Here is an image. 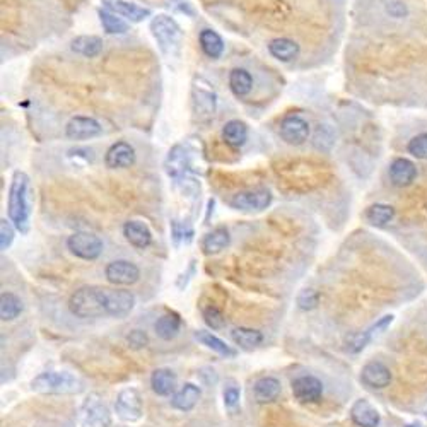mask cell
Listing matches in <instances>:
<instances>
[{
	"label": "cell",
	"mask_w": 427,
	"mask_h": 427,
	"mask_svg": "<svg viewBox=\"0 0 427 427\" xmlns=\"http://www.w3.org/2000/svg\"><path fill=\"white\" fill-rule=\"evenodd\" d=\"M117 416L125 422H135L142 417V397L135 388L122 390L115 404Z\"/></svg>",
	"instance_id": "ba28073f"
},
{
	"label": "cell",
	"mask_w": 427,
	"mask_h": 427,
	"mask_svg": "<svg viewBox=\"0 0 427 427\" xmlns=\"http://www.w3.org/2000/svg\"><path fill=\"white\" fill-rule=\"evenodd\" d=\"M387 11L390 16H393V18H397V19L407 16V7H405V4H402L400 0H392V2H388Z\"/></svg>",
	"instance_id": "ee69618b"
},
{
	"label": "cell",
	"mask_w": 427,
	"mask_h": 427,
	"mask_svg": "<svg viewBox=\"0 0 427 427\" xmlns=\"http://www.w3.org/2000/svg\"><path fill=\"white\" fill-rule=\"evenodd\" d=\"M81 421L84 427H108L112 419H110L106 405L98 398V395H91L82 405Z\"/></svg>",
	"instance_id": "8fae6325"
},
{
	"label": "cell",
	"mask_w": 427,
	"mask_h": 427,
	"mask_svg": "<svg viewBox=\"0 0 427 427\" xmlns=\"http://www.w3.org/2000/svg\"><path fill=\"white\" fill-rule=\"evenodd\" d=\"M67 248L71 250L72 255H76L81 260H96L103 253V241L91 233H74L69 236Z\"/></svg>",
	"instance_id": "8992f818"
},
{
	"label": "cell",
	"mask_w": 427,
	"mask_h": 427,
	"mask_svg": "<svg viewBox=\"0 0 427 427\" xmlns=\"http://www.w3.org/2000/svg\"><path fill=\"white\" fill-rule=\"evenodd\" d=\"M361 381L368 388L383 390L392 383V373L380 361H369L366 366L363 368V371H361Z\"/></svg>",
	"instance_id": "5bb4252c"
},
{
	"label": "cell",
	"mask_w": 427,
	"mask_h": 427,
	"mask_svg": "<svg viewBox=\"0 0 427 427\" xmlns=\"http://www.w3.org/2000/svg\"><path fill=\"white\" fill-rule=\"evenodd\" d=\"M72 52L79 53L82 57L94 59L103 52V40L98 36H77L71 43Z\"/></svg>",
	"instance_id": "83f0119b"
},
{
	"label": "cell",
	"mask_w": 427,
	"mask_h": 427,
	"mask_svg": "<svg viewBox=\"0 0 427 427\" xmlns=\"http://www.w3.org/2000/svg\"><path fill=\"white\" fill-rule=\"evenodd\" d=\"M223 139L228 146L241 147L248 141V127L241 120H229L223 127Z\"/></svg>",
	"instance_id": "484cf974"
},
{
	"label": "cell",
	"mask_w": 427,
	"mask_h": 427,
	"mask_svg": "<svg viewBox=\"0 0 427 427\" xmlns=\"http://www.w3.org/2000/svg\"><path fill=\"white\" fill-rule=\"evenodd\" d=\"M135 163V151L129 142H117L106 151L105 164L110 170H120V168H130Z\"/></svg>",
	"instance_id": "e0dca14e"
},
{
	"label": "cell",
	"mask_w": 427,
	"mask_h": 427,
	"mask_svg": "<svg viewBox=\"0 0 427 427\" xmlns=\"http://www.w3.org/2000/svg\"><path fill=\"white\" fill-rule=\"evenodd\" d=\"M253 395L258 404H269V402L277 400L281 395V381L277 378H260L257 383L253 385Z\"/></svg>",
	"instance_id": "44dd1931"
},
{
	"label": "cell",
	"mask_w": 427,
	"mask_h": 427,
	"mask_svg": "<svg viewBox=\"0 0 427 427\" xmlns=\"http://www.w3.org/2000/svg\"><path fill=\"white\" fill-rule=\"evenodd\" d=\"M204 320L209 327L214 328V330H219L226 325V318L223 315V311H219L217 308L209 306L204 310Z\"/></svg>",
	"instance_id": "74e56055"
},
{
	"label": "cell",
	"mask_w": 427,
	"mask_h": 427,
	"mask_svg": "<svg viewBox=\"0 0 427 427\" xmlns=\"http://www.w3.org/2000/svg\"><path fill=\"white\" fill-rule=\"evenodd\" d=\"M269 52L274 59L291 62L299 55V45L289 38H275L269 43Z\"/></svg>",
	"instance_id": "cb8c5ba5"
},
{
	"label": "cell",
	"mask_w": 427,
	"mask_h": 427,
	"mask_svg": "<svg viewBox=\"0 0 427 427\" xmlns=\"http://www.w3.org/2000/svg\"><path fill=\"white\" fill-rule=\"evenodd\" d=\"M229 241H231V236H229L228 229L216 228L214 231H211L207 236L204 238L202 250L205 255H216V253L223 252L226 246L229 245Z\"/></svg>",
	"instance_id": "f1b7e54d"
},
{
	"label": "cell",
	"mask_w": 427,
	"mask_h": 427,
	"mask_svg": "<svg viewBox=\"0 0 427 427\" xmlns=\"http://www.w3.org/2000/svg\"><path fill=\"white\" fill-rule=\"evenodd\" d=\"M9 219L19 233L30 231V178L24 171H16L12 175L9 188Z\"/></svg>",
	"instance_id": "7a4b0ae2"
},
{
	"label": "cell",
	"mask_w": 427,
	"mask_h": 427,
	"mask_svg": "<svg viewBox=\"0 0 427 427\" xmlns=\"http://www.w3.org/2000/svg\"><path fill=\"white\" fill-rule=\"evenodd\" d=\"M23 311V303L16 294L12 293H2L0 296V318L4 322H9V320L18 318Z\"/></svg>",
	"instance_id": "836d02e7"
},
{
	"label": "cell",
	"mask_w": 427,
	"mask_h": 427,
	"mask_svg": "<svg viewBox=\"0 0 427 427\" xmlns=\"http://www.w3.org/2000/svg\"><path fill=\"white\" fill-rule=\"evenodd\" d=\"M393 217H395V209L387 204H375L366 211L368 223L376 226V228H383V226L392 223Z\"/></svg>",
	"instance_id": "1f68e13d"
},
{
	"label": "cell",
	"mask_w": 427,
	"mask_h": 427,
	"mask_svg": "<svg viewBox=\"0 0 427 427\" xmlns=\"http://www.w3.org/2000/svg\"><path fill=\"white\" fill-rule=\"evenodd\" d=\"M31 390L43 395H69L79 393L82 383L67 371H47L31 381Z\"/></svg>",
	"instance_id": "3957f363"
},
{
	"label": "cell",
	"mask_w": 427,
	"mask_h": 427,
	"mask_svg": "<svg viewBox=\"0 0 427 427\" xmlns=\"http://www.w3.org/2000/svg\"><path fill=\"white\" fill-rule=\"evenodd\" d=\"M318 301H320V296L313 289L301 291V293H299V296H298V306L301 308V310H306V311L316 308Z\"/></svg>",
	"instance_id": "f35d334b"
},
{
	"label": "cell",
	"mask_w": 427,
	"mask_h": 427,
	"mask_svg": "<svg viewBox=\"0 0 427 427\" xmlns=\"http://www.w3.org/2000/svg\"><path fill=\"white\" fill-rule=\"evenodd\" d=\"M12 226L14 224H11L7 219L0 221V248H2V252H6L14 241V228Z\"/></svg>",
	"instance_id": "ab89813d"
},
{
	"label": "cell",
	"mask_w": 427,
	"mask_h": 427,
	"mask_svg": "<svg viewBox=\"0 0 427 427\" xmlns=\"http://www.w3.org/2000/svg\"><path fill=\"white\" fill-rule=\"evenodd\" d=\"M171 231H173V240L175 243L178 245L180 241H185V238H187V241L192 240V234H194V231H192L190 228H187V226H182L178 223V221H173V224H171Z\"/></svg>",
	"instance_id": "60d3db41"
},
{
	"label": "cell",
	"mask_w": 427,
	"mask_h": 427,
	"mask_svg": "<svg viewBox=\"0 0 427 427\" xmlns=\"http://www.w3.org/2000/svg\"><path fill=\"white\" fill-rule=\"evenodd\" d=\"M407 149L414 158L427 159V134H419L416 137H412Z\"/></svg>",
	"instance_id": "d590c367"
},
{
	"label": "cell",
	"mask_w": 427,
	"mask_h": 427,
	"mask_svg": "<svg viewBox=\"0 0 427 427\" xmlns=\"http://www.w3.org/2000/svg\"><path fill=\"white\" fill-rule=\"evenodd\" d=\"M200 398V388L194 383H185L178 392H175L173 398H171V405L176 410H182V412H188L197 405Z\"/></svg>",
	"instance_id": "7402d4cb"
},
{
	"label": "cell",
	"mask_w": 427,
	"mask_h": 427,
	"mask_svg": "<svg viewBox=\"0 0 427 427\" xmlns=\"http://www.w3.org/2000/svg\"><path fill=\"white\" fill-rule=\"evenodd\" d=\"M98 14H100L103 28H105V31L108 33V35H123V33L129 31V24H127L122 18H118L117 14H113L112 11L100 9L98 11Z\"/></svg>",
	"instance_id": "e575fe53"
},
{
	"label": "cell",
	"mask_w": 427,
	"mask_h": 427,
	"mask_svg": "<svg viewBox=\"0 0 427 427\" xmlns=\"http://www.w3.org/2000/svg\"><path fill=\"white\" fill-rule=\"evenodd\" d=\"M123 236L127 238L130 245L139 250H146L147 246L153 243V233L147 228V224L141 221H129L123 226Z\"/></svg>",
	"instance_id": "d6986e66"
},
{
	"label": "cell",
	"mask_w": 427,
	"mask_h": 427,
	"mask_svg": "<svg viewBox=\"0 0 427 427\" xmlns=\"http://www.w3.org/2000/svg\"><path fill=\"white\" fill-rule=\"evenodd\" d=\"M231 339L234 340L236 346L245 349V351H252V349L260 346V344L264 342V335H262V332L253 330V328H243V327L234 328L231 332Z\"/></svg>",
	"instance_id": "f546056e"
},
{
	"label": "cell",
	"mask_w": 427,
	"mask_h": 427,
	"mask_svg": "<svg viewBox=\"0 0 427 427\" xmlns=\"http://www.w3.org/2000/svg\"><path fill=\"white\" fill-rule=\"evenodd\" d=\"M195 339L199 340L202 346L211 349V351H214V352H217V354H221L224 357H234V356H236V351H234V349L226 346L224 340H221L219 337L212 335L211 332H204V330L197 332Z\"/></svg>",
	"instance_id": "d6a6232c"
},
{
	"label": "cell",
	"mask_w": 427,
	"mask_h": 427,
	"mask_svg": "<svg viewBox=\"0 0 427 427\" xmlns=\"http://www.w3.org/2000/svg\"><path fill=\"white\" fill-rule=\"evenodd\" d=\"M101 132L100 123L89 117H74L65 127V135L72 141H88V139L98 137Z\"/></svg>",
	"instance_id": "4fadbf2b"
},
{
	"label": "cell",
	"mask_w": 427,
	"mask_h": 427,
	"mask_svg": "<svg viewBox=\"0 0 427 427\" xmlns=\"http://www.w3.org/2000/svg\"><path fill=\"white\" fill-rule=\"evenodd\" d=\"M351 419L359 427H378L380 426V412L369 404L368 400H357L351 407Z\"/></svg>",
	"instance_id": "ffe728a7"
},
{
	"label": "cell",
	"mask_w": 427,
	"mask_h": 427,
	"mask_svg": "<svg viewBox=\"0 0 427 427\" xmlns=\"http://www.w3.org/2000/svg\"><path fill=\"white\" fill-rule=\"evenodd\" d=\"M293 393L301 404H313L323 395V383L315 376H299L293 381Z\"/></svg>",
	"instance_id": "7c38bea8"
},
{
	"label": "cell",
	"mask_w": 427,
	"mask_h": 427,
	"mask_svg": "<svg viewBox=\"0 0 427 427\" xmlns=\"http://www.w3.org/2000/svg\"><path fill=\"white\" fill-rule=\"evenodd\" d=\"M371 339H373V334L369 330L363 332V334L351 335L347 339V351L354 352V354H356V352H361L364 347L368 346L369 340H371Z\"/></svg>",
	"instance_id": "8d00e7d4"
},
{
	"label": "cell",
	"mask_w": 427,
	"mask_h": 427,
	"mask_svg": "<svg viewBox=\"0 0 427 427\" xmlns=\"http://www.w3.org/2000/svg\"><path fill=\"white\" fill-rule=\"evenodd\" d=\"M199 41H200V48H202V52L209 57V59L216 60L223 55L224 41L216 31H212V30L200 31Z\"/></svg>",
	"instance_id": "4316f807"
},
{
	"label": "cell",
	"mask_w": 427,
	"mask_h": 427,
	"mask_svg": "<svg viewBox=\"0 0 427 427\" xmlns=\"http://www.w3.org/2000/svg\"><path fill=\"white\" fill-rule=\"evenodd\" d=\"M176 381L178 380H176V375L171 369L161 368L156 369L153 376H151V387H153L154 393H158V395L168 397L171 393H175Z\"/></svg>",
	"instance_id": "603a6c76"
},
{
	"label": "cell",
	"mask_w": 427,
	"mask_h": 427,
	"mask_svg": "<svg viewBox=\"0 0 427 427\" xmlns=\"http://www.w3.org/2000/svg\"><path fill=\"white\" fill-rule=\"evenodd\" d=\"M134 306L135 296L130 291L106 289L98 286L81 287L69 299V310L77 318H123L134 310Z\"/></svg>",
	"instance_id": "6da1fadb"
},
{
	"label": "cell",
	"mask_w": 427,
	"mask_h": 427,
	"mask_svg": "<svg viewBox=\"0 0 427 427\" xmlns=\"http://www.w3.org/2000/svg\"><path fill=\"white\" fill-rule=\"evenodd\" d=\"M105 9L112 11L113 14L120 16V18L129 19L130 23H141L146 18H149L151 11L146 7L137 6V4L129 2V0H101Z\"/></svg>",
	"instance_id": "9a60e30c"
},
{
	"label": "cell",
	"mask_w": 427,
	"mask_h": 427,
	"mask_svg": "<svg viewBox=\"0 0 427 427\" xmlns=\"http://www.w3.org/2000/svg\"><path fill=\"white\" fill-rule=\"evenodd\" d=\"M281 137L289 146H301L310 137V123L299 115H287L281 122Z\"/></svg>",
	"instance_id": "9c48e42d"
},
{
	"label": "cell",
	"mask_w": 427,
	"mask_h": 427,
	"mask_svg": "<svg viewBox=\"0 0 427 427\" xmlns=\"http://www.w3.org/2000/svg\"><path fill=\"white\" fill-rule=\"evenodd\" d=\"M106 281L115 286H132L141 277L139 267L129 260H115L106 265Z\"/></svg>",
	"instance_id": "30bf717a"
},
{
	"label": "cell",
	"mask_w": 427,
	"mask_h": 427,
	"mask_svg": "<svg viewBox=\"0 0 427 427\" xmlns=\"http://www.w3.org/2000/svg\"><path fill=\"white\" fill-rule=\"evenodd\" d=\"M390 180L398 188L409 187L416 182L417 178V168L407 158H397L395 161L390 164Z\"/></svg>",
	"instance_id": "ac0fdd59"
},
{
	"label": "cell",
	"mask_w": 427,
	"mask_h": 427,
	"mask_svg": "<svg viewBox=\"0 0 427 427\" xmlns=\"http://www.w3.org/2000/svg\"><path fill=\"white\" fill-rule=\"evenodd\" d=\"M405 427H421V426H416V424H407Z\"/></svg>",
	"instance_id": "f6af8a7d"
},
{
	"label": "cell",
	"mask_w": 427,
	"mask_h": 427,
	"mask_svg": "<svg viewBox=\"0 0 427 427\" xmlns=\"http://www.w3.org/2000/svg\"><path fill=\"white\" fill-rule=\"evenodd\" d=\"M164 168H166L168 176L173 180H180L187 175V171L190 170V154L185 149V146L176 144L175 147H171V151L168 153L166 163H164Z\"/></svg>",
	"instance_id": "2e32d148"
},
{
	"label": "cell",
	"mask_w": 427,
	"mask_h": 427,
	"mask_svg": "<svg viewBox=\"0 0 427 427\" xmlns=\"http://www.w3.org/2000/svg\"><path fill=\"white\" fill-rule=\"evenodd\" d=\"M127 340H129V344L134 349H142L146 347L147 344H149V339H147V334L142 330H134L130 332V335L127 337Z\"/></svg>",
	"instance_id": "7bdbcfd3"
},
{
	"label": "cell",
	"mask_w": 427,
	"mask_h": 427,
	"mask_svg": "<svg viewBox=\"0 0 427 427\" xmlns=\"http://www.w3.org/2000/svg\"><path fill=\"white\" fill-rule=\"evenodd\" d=\"M151 33H153L154 40L158 41L159 48L166 53H171L175 48H178L180 41H182V28L173 18L166 14L156 16L151 21Z\"/></svg>",
	"instance_id": "277c9868"
},
{
	"label": "cell",
	"mask_w": 427,
	"mask_h": 427,
	"mask_svg": "<svg viewBox=\"0 0 427 427\" xmlns=\"http://www.w3.org/2000/svg\"><path fill=\"white\" fill-rule=\"evenodd\" d=\"M240 388L236 385H229V387L224 388V405L226 407L233 409L236 407L238 402H240Z\"/></svg>",
	"instance_id": "b9f144b4"
},
{
	"label": "cell",
	"mask_w": 427,
	"mask_h": 427,
	"mask_svg": "<svg viewBox=\"0 0 427 427\" xmlns=\"http://www.w3.org/2000/svg\"><path fill=\"white\" fill-rule=\"evenodd\" d=\"M229 88L234 96L245 98L252 93L253 89V77L246 69H233L229 74Z\"/></svg>",
	"instance_id": "d4e9b609"
},
{
	"label": "cell",
	"mask_w": 427,
	"mask_h": 427,
	"mask_svg": "<svg viewBox=\"0 0 427 427\" xmlns=\"http://www.w3.org/2000/svg\"><path fill=\"white\" fill-rule=\"evenodd\" d=\"M192 105L199 120H209L214 117L217 106L216 91L202 77H195L192 84Z\"/></svg>",
	"instance_id": "5b68a950"
},
{
	"label": "cell",
	"mask_w": 427,
	"mask_h": 427,
	"mask_svg": "<svg viewBox=\"0 0 427 427\" xmlns=\"http://www.w3.org/2000/svg\"><path fill=\"white\" fill-rule=\"evenodd\" d=\"M154 328L156 334H158V337H161L163 340H171L178 335L180 328H182V320H180L178 315L168 313L156 322Z\"/></svg>",
	"instance_id": "4dcf8cb0"
},
{
	"label": "cell",
	"mask_w": 427,
	"mask_h": 427,
	"mask_svg": "<svg viewBox=\"0 0 427 427\" xmlns=\"http://www.w3.org/2000/svg\"><path fill=\"white\" fill-rule=\"evenodd\" d=\"M272 202V194L267 188H257V190H248L236 194L229 200V205L236 211L243 212H257L264 211Z\"/></svg>",
	"instance_id": "52a82bcc"
}]
</instances>
